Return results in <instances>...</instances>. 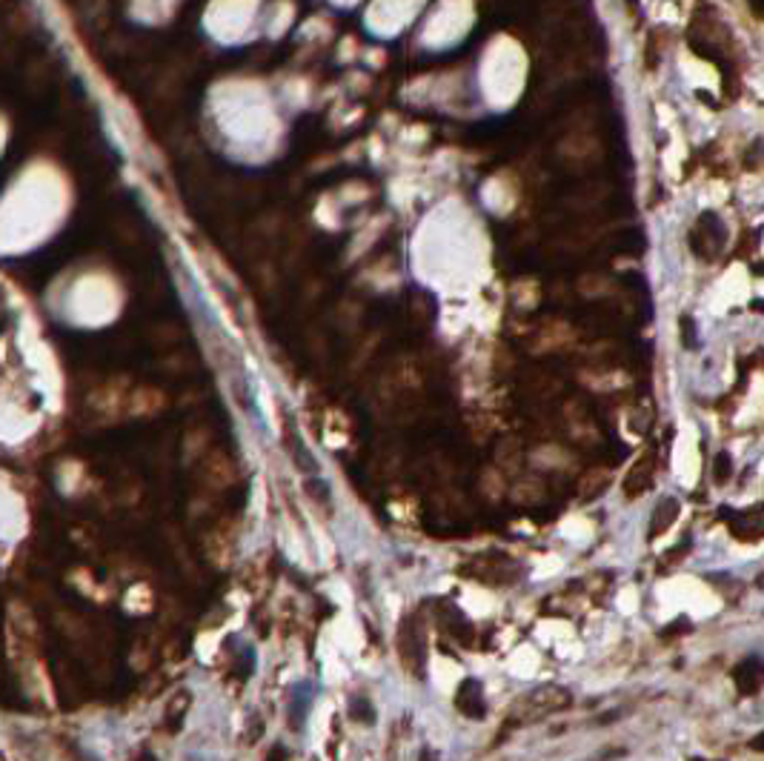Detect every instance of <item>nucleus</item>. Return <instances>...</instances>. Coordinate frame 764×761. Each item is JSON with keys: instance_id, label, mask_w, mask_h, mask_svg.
<instances>
[{"instance_id": "f257e3e1", "label": "nucleus", "mask_w": 764, "mask_h": 761, "mask_svg": "<svg viewBox=\"0 0 764 761\" xmlns=\"http://www.w3.org/2000/svg\"><path fill=\"white\" fill-rule=\"evenodd\" d=\"M736 681H738V689H742L745 696H756L758 687L764 684V661H758V658L753 655V658H747L745 664H738Z\"/></svg>"}, {"instance_id": "f03ea898", "label": "nucleus", "mask_w": 764, "mask_h": 761, "mask_svg": "<svg viewBox=\"0 0 764 761\" xmlns=\"http://www.w3.org/2000/svg\"><path fill=\"white\" fill-rule=\"evenodd\" d=\"M458 707L467 712V716H484V699H481L479 684H475V681H467V684L461 687Z\"/></svg>"}, {"instance_id": "7ed1b4c3", "label": "nucleus", "mask_w": 764, "mask_h": 761, "mask_svg": "<svg viewBox=\"0 0 764 761\" xmlns=\"http://www.w3.org/2000/svg\"><path fill=\"white\" fill-rule=\"evenodd\" d=\"M658 515H656V521H653V533H661V530H667V524H670V521L676 518V512H679V501H673V498H667V501H661V507L656 510Z\"/></svg>"}, {"instance_id": "20e7f679", "label": "nucleus", "mask_w": 764, "mask_h": 761, "mask_svg": "<svg viewBox=\"0 0 764 761\" xmlns=\"http://www.w3.org/2000/svg\"><path fill=\"white\" fill-rule=\"evenodd\" d=\"M713 475H715V481H727V478H730V455H727V453H719V455H715Z\"/></svg>"}, {"instance_id": "39448f33", "label": "nucleus", "mask_w": 764, "mask_h": 761, "mask_svg": "<svg viewBox=\"0 0 764 761\" xmlns=\"http://www.w3.org/2000/svg\"><path fill=\"white\" fill-rule=\"evenodd\" d=\"M681 329H684V346H696V338H693V329H696V324H693V318H681Z\"/></svg>"}]
</instances>
